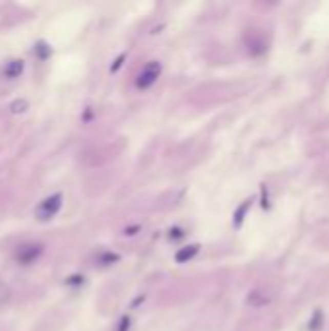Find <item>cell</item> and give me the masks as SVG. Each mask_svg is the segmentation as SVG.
Wrapping results in <instances>:
<instances>
[{"label": "cell", "instance_id": "1", "mask_svg": "<svg viewBox=\"0 0 329 331\" xmlns=\"http://www.w3.org/2000/svg\"><path fill=\"white\" fill-rule=\"evenodd\" d=\"M159 76H161V64L157 60L148 62L138 74V78H136V87L138 89H149L159 79Z\"/></svg>", "mask_w": 329, "mask_h": 331}, {"label": "cell", "instance_id": "2", "mask_svg": "<svg viewBox=\"0 0 329 331\" xmlns=\"http://www.w3.org/2000/svg\"><path fill=\"white\" fill-rule=\"evenodd\" d=\"M60 205H62L60 194L51 196V198H47V200L39 205V209H37V215H39V219L47 221V219H51V217H54V215H56V211L60 209Z\"/></svg>", "mask_w": 329, "mask_h": 331}, {"label": "cell", "instance_id": "3", "mask_svg": "<svg viewBox=\"0 0 329 331\" xmlns=\"http://www.w3.org/2000/svg\"><path fill=\"white\" fill-rule=\"evenodd\" d=\"M41 252H43L41 246H22V250L17 252L16 258L22 261V263H29V261H33Z\"/></svg>", "mask_w": 329, "mask_h": 331}, {"label": "cell", "instance_id": "4", "mask_svg": "<svg viewBox=\"0 0 329 331\" xmlns=\"http://www.w3.org/2000/svg\"><path fill=\"white\" fill-rule=\"evenodd\" d=\"M271 302V296L268 295V293H261V291H254V293H250V296H248V304L252 306V308H263L265 304H269Z\"/></svg>", "mask_w": 329, "mask_h": 331}, {"label": "cell", "instance_id": "5", "mask_svg": "<svg viewBox=\"0 0 329 331\" xmlns=\"http://www.w3.org/2000/svg\"><path fill=\"white\" fill-rule=\"evenodd\" d=\"M196 254H198V246H188V248H182L180 252H176V261H178V263H184V261L192 260Z\"/></svg>", "mask_w": 329, "mask_h": 331}, {"label": "cell", "instance_id": "6", "mask_svg": "<svg viewBox=\"0 0 329 331\" xmlns=\"http://www.w3.org/2000/svg\"><path fill=\"white\" fill-rule=\"evenodd\" d=\"M22 70H24V64L19 60L10 62L8 68H6V76H8V78H17V76L22 74Z\"/></svg>", "mask_w": 329, "mask_h": 331}, {"label": "cell", "instance_id": "7", "mask_svg": "<svg viewBox=\"0 0 329 331\" xmlns=\"http://www.w3.org/2000/svg\"><path fill=\"white\" fill-rule=\"evenodd\" d=\"M250 208V201H244L242 205H240V208H238V211H236V213H234V225H240V223H242V219H244V215H246V209Z\"/></svg>", "mask_w": 329, "mask_h": 331}, {"label": "cell", "instance_id": "8", "mask_svg": "<svg viewBox=\"0 0 329 331\" xmlns=\"http://www.w3.org/2000/svg\"><path fill=\"white\" fill-rule=\"evenodd\" d=\"M26 109H27L26 101H16V103L12 105V113H24Z\"/></svg>", "mask_w": 329, "mask_h": 331}]
</instances>
